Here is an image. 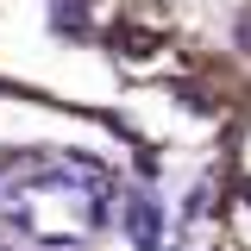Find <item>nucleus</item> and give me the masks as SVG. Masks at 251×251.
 Listing matches in <instances>:
<instances>
[{
  "instance_id": "1",
  "label": "nucleus",
  "mask_w": 251,
  "mask_h": 251,
  "mask_svg": "<svg viewBox=\"0 0 251 251\" xmlns=\"http://www.w3.org/2000/svg\"><path fill=\"white\" fill-rule=\"evenodd\" d=\"M239 38H245V50H251V0H239Z\"/></svg>"
}]
</instances>
